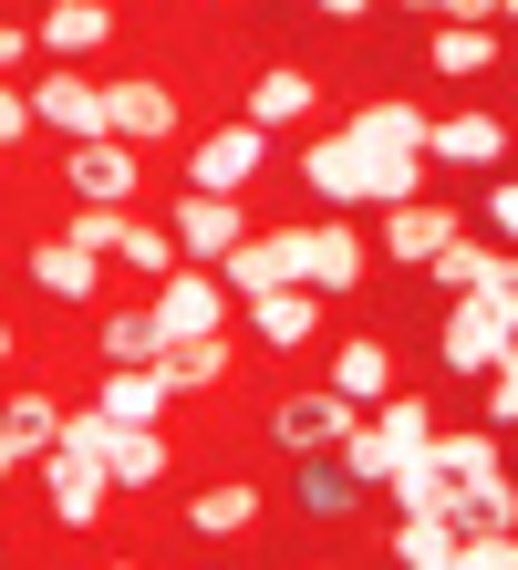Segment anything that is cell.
Masks as SVG:
<instances>
[{"label":"cell","mask_w":518,"mask_h":570,"mask_svg":"<svg viewBox=\"0 0 518 570\" xmlns=\"http://www.w3.org/2000/svg\"><path fill=\"white\" fill-rule=\"evenodd\" d=\"M301 177H311V197H332V208H404V197H426V156L363 146L353 125H332V136L301 146Z\"/></svg>","instance_id":"cell-1"},{"label":"cell","mask_w":518,"mask_h":570,"mask_svg":"<svg viewBox=\"0 0 518 570\" xmlns=\"http://www.w3.org/2000/svg\"><path fill=\"white\" fill-rule=\"evenodd\" d=\"M281 239H291V281L301 291H322V301H353L363 291V271H373V249L353 239V228H281Z\"/></svg>","instance_id":"cell-2"},{"label":"cell","mask_w":518,"mask_h":570,"mask_svg":"<svg viewBox=\"0 0 518 570\" xmlns=\"http://www.w3.org/2000/svg\"><path fill=\"white\" fill-rule=\"evenodd\" d=\"M62 187H74L84 208H135V187H146V146H125V136H84L74 156H62Z\"/></svg>","instance_id":"cell-3"},{"label":"cell","mask_w":518,"mask_h":570,"mask_svg":"<svg viewBox=\"0 0 518 570\" xmlns=\"http://www.w3.org/2000/svg\"><path fill=\"white\" fill-rule=\"evenodd\" d=\"M260 166H270V125H218V136H197L187 146V187H207V197H238V187H260Z\"/></svg>","instance_id":"cell-4"},{"label":"cell","mask_w":518,"mask_h":570,"mask_svg":"<svg viewBox=\"0 0 518 570\" xmlns=\"http://www.w3.org/2000/svg\"><path fill=\"white\" fill-rule=\"evenodd\" d=\"M42 509H52V529H104L115 478H104L94 456H74V446H42Z\"/></svg>","instance_id":"cell-5"},{"label":"cell","mask_w":518,"mask_h":570,"mask_svg":"<svg viewBox=\"0 0 518 570\" xmlns=\"http://www.w3.org/2000/svg\"><path fill=\"white\" fill-rule=\"evenodd\" d=\"M228 281L207 271V259H177V271L156 281V322H166V343H177V332H228Z\"/></svg>","instance_id":"cell-6"},{"label":"cell","mask_w":518,"mask_h":570,"mask_svg":"<svg viewBox=\"0 0 518 570\" xmlns=\"http://www.w3.org/2000/svg\"><path fill=\"white\" fill-rule=\"evenodd\" d=\"M104 136H125V146H166V136H177V83H156V73H115V83H104Z\"/></svg>","instance_id":"cell-7"},{"label":"cell","mask_w":518,"mask_h":570,"mask_svg":"<svg viewBox=\"0 0 518 570\" xmlns=\"http://www.w3.org/2000/svg\"><path fill=\"white\" fill-rule=\"evenodd\" d=\"M166 228H177V259H207V271H218V259H228L238 239H250V208H238V197H207V187H187Z\"/></svg>","instance_id":"cell-8"},{"label":"cell","mask_w":518,"mask_h":570,"mask_svg":"<svg viewBox=\"0 0 518 570\" xmlns=\"http://www.w3.org/2000/svg\"><path fill=\"white\" fill-rule=\"evenodd\" d=\"M436 353L457 363V374H488V363L508 353V322H498V301H488V291H457V312L436 322Z\"/></svg>","instance_id":"cell-9"},{"label":"cell","mask_w":518,"mask_h":570,"mask_svg":"<svg viewBox=\"0 0 518 570\" xmlns=\"http://www.w3.org/2000/svg\"><path fill=\"white\" fill-rule=\"evenodd\" d=\"M31 115H42L52 136H74V146H84V136H104V83L84 73V62H52V73L31 83Z\"/></svg>","instance_id":"cell-10"},{"label":"cell","mask_w":518,"mask_h":570,"mask_svg":"<svg viewBox=\"0 0 518 570\" xmlns=\"http://www.w3.org/2000/svg\"><path fill=\"white\" fill-rule=\"evenodd\" d=\"M31 291H42V301H74V312H84V301L104 291V249H84L74 228H62V239H31Z\"/></svg>","instance_id":"cell-11"},{"label":"cell","mask_w":518,"mask_h":570,"mask_svg":"<svg viewBox=\"0 0 518 570\" xmlns=\"http://www.w3.org/2000/svg\"><path fill=\"white\" fill-rule=\"evenodd\" d=\"M363 405H342V394L322 384V394H281V405H270V435H281L291 456H311V446H342V425H353Z\"/></svg>","instance_id":"cell-12"},{"label":"cell","mask_w":518,"mask_h":570,"mask_svg":"<svg viewBox=\"0 0 518 570\" xmlns=\"http://www.w3.org/2000/svg\"><path fill=\"white\" fill-rule=\"evenodd\" d=\"M342 405H384L394 394V343L384 332H342V353H332V374H322Z\"/></svg>","instance_id":"cell-13"},{"label":"cell","mask_w":518,"mask_h":570,"mask_svg":"<svg viewBox=\"0 0 518 570\" xmlns=\"http://www.w3.org/2000/svg\"><path fill=\"white\" fill-rule=\"evenodd\" d=\"M457 239V208H426V197H404V208H384V259H404V271H436V249Z\"/></svg>","instance_id":"cell-14"},{"label":"cell","mask_w":518,"mask_h":570,"mask_svg":"<svg viewBox=\"0 0 518 570\" xmlns=\"http://www.w3.org/2000/svg\"><path fill=\"white\" fill-rule=\"evenodd\" d=\"M94 405L115 425H156L166 405H177V384H166V363H115V374L94 384Z\"/></svg>","instance_id":"cell-15"},{"label":"cell","mask_w":518,"mask_h":570,"mask_svg":"<svg viewBox=\"0 0 518 570\" xmlns=\"http://www.w3.org/2000/svg\"><path fill=\"white\" fill-rule=\"evenodd\" d=\"M291 498H301V519H353L363 509V478L342 466V446H311L301 478H291Z\"/></svg>","instance_id":"cell-16"},{"label":"cell","mask_w":518,"mask_h":570,"mask_svg":"<svg viewBox=\"0 0 518 570\" xmlns=\"http://www.w3.org/2000/svg\"><path fill=\"white\" fill-rule=\"evenodd\" d=\"M250 332H260V353H301L311 343V332H322V291H260L250 301Z\"/></svg>","instance_id":"cell-17"},{"label":"cell","mask_w":518,"mask_h":570,"mask_svg":"<svg viewBox=\"0 0 518 570\" xmlns=\"http://www.w3.org/2000/svg\"><path fill=\"white\" fill-rule=\"evenodd\" d=\"M156 363H166V384H177V394H207V384H228L238 332H177V343H166Z\"/></svg>","instance_id":"cell-18"},{"label":"cell","mask_w":518,"mask_h":570,"mask_svg":"<svg viewBox=\"0 0 518 570\" xmlns=\"http://www.w3.org/2000/svg\"><path fill=\"white\" fill-rule=\"evenodd\" d=\"M42 42H52V62H94L104 42H115V11H104V0H52Z\"/></svg>","instance_id":"cell-19"},{"label":"cell","mask_w":518,"mask_h":570,"mask_svg":"<svg viewBox=\"0 0 518 570\" xmlns=\"http://www.w3.org/2000/svg\"><path fill=\"white\" fill-rule=\"evenodd\" d=\"M104 478H115V498L166 488V435H156V425H115V446H104Z\"/></svg>","instance_id":"cell-20"},{"label":"cell","mask_w":518,"mask_h":570,"mask_svg":"<svg viewBox=\"0 0 518 570\" xmlns=\"http://www.w3.org/2000/svg\"><path fill=\"white\" fill-rule=\"evenodd\" d=\"M426 156H436V166H498V156H508V125H498V115H446L436 136H426Z\"/></svg>","instance_id":"cell-21"},{"label":"cell","mask_w":518,"mask_h":570,"mask_svg":"<svg viewBox=\"0 0 518 570\" xmlns=\"http://www.w3.org/2000/svg\"><path fill=\"white\" fill-rule=\"evenodd\" d=\"M94 353H104V363H156V353H166V322H156V301H125V312H104Z\"/></svg>","instance_id":"cell-22"},{"label":"cell","mask_w":518,"mask_h":570,"mask_svg":"<svg viewBox=\"0 0 518 570\" xmlns=\"http://www.w3.org/2000/svg\"><path fill=\"white\" fill-rule=\"evenodd\" d=\"M250 519H260V488H250V478H218V488L187 498V529H197V540H238Z\"/></svg>","instance_id":"cell-23"},{"label":"cell","mask_w":518,"mask_h":570,"mask_svg":"<svg viewBox=\"0 0 518 570\" xmlns=\"http://www.w3.org/2000/svg\"><path fill=\"white\" fill-rule=\"evenodd\" d=\"M311 105H322V83H311L301 62H281V73H260V83H250V125H301Z\"/></svg>","instance_id":"cell-24"},{"label":"cell","mask_w":518,"mask_h":570,"mask_svg":"<svg viewBox=\"0 0 518 570\" xmlns=\"http://www.w3.org/2000/svg\"><path fill=\"white\" fill-rule=\"evenodd\" d=\"M426 62L446 83H467V73H488L498 62V31H467V21H436V42H426Z\"/></svg>","instance_id":"cell-25"},{"label":"cell","mask_w":518,"mask_h":570,"mask_svg":"<svg viewBox=\"0 0 518 570\" xmlns=\"http://www.w3.org/2000/svg\"><path fill=\"white\" fill-rule=\"evenodd\" d=\"M0 435H11V446H21V456H42V446H52V435H62V405H52V394H42V384H21V394H11V405H0Z\"/></svg>","instance_id":"cell-26"},{"label":"cell","mask_w":518,"mask_h":570,"mask_svg":"<svg viewBox=\"0 0 518 570\" xmlns=\"http://www.w3.org/2000/svg\"><path fill=\"white\" fill-rule=\"evenodd\" d=\"M342 125H353V136H363V146H404V156H426V136H436V125H426V115H414V105H353V115H342Z\"/></svg>","instance_id":"cell-27"},{"label":"cell","mask_w":518,"mask_h":570,"mask_svg":"<svg viewBox=\"0 0 518 570\" xmlns=\"http://www.w3.org/2000/svg\"><path fill=\"white\" fill-rule=\"evenodd\" d=\"M373 435H384L394 456H414L436 435V405H426V394H384V405H373Z\"/></svg>","instance_id":"cell-28"},{"label":"cell","mask_w":518,"mask_h":570,"mask_svg":"<svg viewBox=\"0 0 518 570\" xmlns=\"http://www.w3.org/2000/svg\"><path fill=\"white\" fill-rule=\"evenodd\" d=\"M394 560L404 570H457V519H404L394 529Z\"/></svg>","instance_id":"cell-29"},{"label":"cell","mask_w":518,"mask_h":570,"mask_svg":"<svg viewBox=\"0 0 518 570\" xmlns=\"http://www.w3.org/2000/svg\"><path fill=\"white\" fill-rule=\"evenodd\" d=\"M342 466H353L363 488H384V478H394V446H384V435H373V405H363L353 425H342Z\"/></svg>","instance_id":"cell-30"},{"label":"cell","mask_w":518,"mask_h":570,"mask_svg":"<svg viewBox=\"0 0 518 570\" xmlns=\"http://www.w3.org/2000/svg\"><path fill=\"white\" fill-rule=\"evenodd\" d=\"M488 271H498V249H467V228H457V239L436 249V281H446V291H477Z\"/></svg>","instance_id":"cell-31"},{"label":"cell","mask_w":518,"mask_h":570,"mask_svg":"<svg viewBox=\"0 0 518 570\" xmlns=\"http://www.w3.org/2000/svg\"><path fill=\"white\" fill-rule=\"evenodd\" d=\"M477 384H488V425H508V435H518V343H508Z\"/></svg>","instance_id":"cell-32"},{"label":"cell","mask_w":518,"mask_h":570,"mask_svg":"<svg viewBox=\"0 0 518 570\" xmlns=\"http://www.w3.org/2000/svg\"><path fill=\"white\" fill-rule=\"evenodd\" d=\"M477 291H488V301H498V322H508V343H518V249H498V271H488V281H477Z\"/></svg>","instance_id":"cell-33"},{"label":"cell","mask_w":518,"mask_h":570,"mask_svg":"<svg viewBox=\"0 0 518 570\" xmlns=\"http://www.w3.org/2000/svg\"><path fill=\"white\" fill-rule=\"evenodd\" d=\"M31 125H42V115H31V94H21V83H0V156H21Z\"/></svg>","instance_id":"cell-34"},{"label":"cell","mask_w":518,"mask_h":570,"mask_svg":"<svg viewBox=\"0 0 518 570\" xmlns=\"http://www.w3.org/2000/svg\"><path fill=\"white\" fill-rule=\"evenodd\" d=\"M488 228H498V239H518V177L488 187Z\"/></svg>","instance_id":"cell-35"},{"label":"cell","mask_w":518,"mask_h":570,"mask_svg":"<svg viewBox=\"0 0 518 570\" xmlns=\"http://www.w3.org/2000/svg\"><path fill=\"white\" fill-rule=\"evenodd\" d=\"M436 21H467V31H488V21H498V0H436Z\"/></svg>","instance_id":"cell-36"},{"label":"cell","mask_w":518,"mask_h":570,"mask_svg":"<svg viewBox=\"0 0 518 570\" xmlns=\"http://www.w3.org/2000/svg\"><path fill=\"white\" fill-rule=\"evenodd\" d=\"M21 62H31V31H21V21H0V73H21Z\"/></svg>","instance_id":"cell-37"},{"label":"cell","mask_w":518,"mask_h":570,"mask_svg":"<svg viewBox=\"0 0 518 570\" xmlns=\"http://www.w3.org/2000/svg\"><path fill=\"white\" fill-rule=\"evenodd\" d=\"M311 11H322V21H363L373 0H311Z\"/></svg>","instance_id":"cell-38"},{"label":"cell","mask_w":518,"mask_h":570,"mask_svg":"<svg viewBox=\"0 0 518 570\" xmlns=\"http://www.w3.org/2000/svg\"><path fill=\"white\" fill-rule=\"evenodd\" d=\"M21 466H31V456L11 446V435H0V488H11V478H21Z\"/></svg>","instance_id":"cell-39"},{"label":"cell","mask_w":518,"mask_h":570,"mask_svg":"<svg viewBox=\"0 0 518 570\" xmlns=\"http://www.w3.org/2000/svg\"><path fill=\"white\" fill-rule=\"evenodd\" d=\"M0 363H11V322H0Z\"/></svg>","instance_id":"cell-40"},{"label":"cell","mask_w":518,"mask_h":570,"mask_svg":"<svg viewBox=\"0 0 518 570\" xmlns=\"http://www.w3.org/2000/svg\"><path fill=\"white\" fill-rule=\"evenodd\" d=\"M498 21H518V0H498Z\"/></svg>","instance_id":"cell-41"},{"label":"cell","mask_w":518,"mask_h":570,"mask_svg":"<svg viewBox=\"0 0 518 570\" xmlns=\"http://www.w3.org/2000/svg\"><path fill=\"white\" fill-rule=\"evenodd\" d=\"M404 11H436V0H404Z\"/></svg>","instance_id":"cell-42"}]
</instances>
